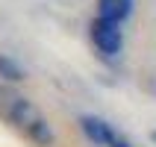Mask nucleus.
I'll use <instances>...</instances> for the list:
<instances>
[{
    "label": "nucleus",
    "instance_id": "nucleus-5",
    "mask_svg": "<svg viewBox=\"0 0 156 147\" xmlns=\"http://www.w3.org/2000/svg\"><path fill=\"white\" fill-rule=\"evenodd\" d=\"M0 74L9 77V79H24V71L18 68L12 59H6V56H0Z\"/></svg>",
    "mask_w": 156,
    "mask_h": 147
},
{
    "label": "nucleus",
    "instance_id": "nucleus-3",
    "mask_svg": "<svg viewBox=\"0 0 156 147\" xmlns=\"http://www.w3.org/2000/svg\"><path fill=\"white\" fill-rule=\"evenodd\" d=\"M80 127H83V132L88 135V141H94V144L109 147L112 138H115L112 127H109L106 121H100V118H94V115H83V118H80Z\"/></svg>",
    "mask_w": 156,
    "mask_h": 147
},
{
    "label": "nucleus",
    "instance_id": "nucleus-2",
    "mask_svg": "<svg viewBox=\"0 0 156 147\" xmlns=\"http://www.w3.org/2000/svg\"><path fill=\"white\" fill-rule=\"evenodd\" d=\"M91 41H94V47L103 56H118L121 53V44H124V33H121L118 24H109V21L94 18L91 21Z\"/></svg>",
    "mask_w": 156,
    "mask_h": 147
},
{
    "label": "nucleus",
    "instance_id": "nucleus-1",
    "mask_svg": "<svg viewBox=\"0 0 156 147\" xmlns=\"http://www.w3.org/2000/svg\"><path fill=\"white\" fill-rule=\"evenodd\" d=\"M0 118L9 121L15 130L24 132V135H30L35 144L47 147V144H53V138H56L50 121L44 118V112L30 100V97H24L21 91H15V88L6 86V82H0Z\"/></svg>",
    "mask_w": 156,
    "mask_h": 147
},
{
    "label": "nucleus",
    "instance_id": "nucleus-7",
    "mask_svg": "<svg viewBox=\"0 0 156 147\" xmlns=\"http://www.w3.org/2000/svg\"><path fill=\"white\" fill-rule=\"evenodd\" d=\"M150 138H153V141H156V130H153V135H150Z\"/></svg>",
    "mask_w": 156,
    "mask_h": 147
},
{
    "label": "nucleus",
    "instance_id": "nucleus-4",
    "mask_svg": "<svg viewBox=\"0 0 156 147\" xmlns=\"http://www.w3.org/2000/svg\"><path fill=\"white\" fill-rule=\"evenodd\" d=\"M133 12V0H97V18L100 21H109V24H118L127 21Z\"/></svg>",
    "mask_w": 156,
    "mask_h": 147
},
{
    "label": "nucleus",
    "instance_id": "nucleus-6",
    "mask_svg": "<svg viewBox=\"0 0 156 147\" xmlns=\"http://www.w3.org/2000/svg\"><path fill=\"white\" fill-rule=\"evenodd\" d=\"M109 147H133V144H130L127 138H121V135H115V138H112V144H109Z\"/></svg>",
    "mask_w": 156,
    "mask_h": 147
}]
</instances>
